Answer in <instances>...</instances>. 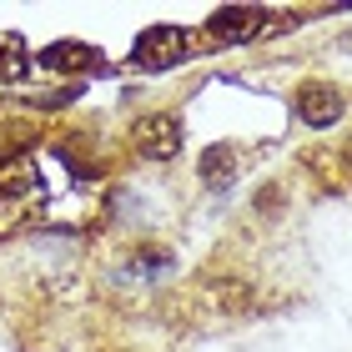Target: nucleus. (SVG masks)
Masks as SVG:
<instances>
[{
  "instance_id": "obj_1",
  "label": "nucleus",
  "mask_w": 352,
  "mask_h": 352,
  "mask_svg": "<svg viewBox=\"0 0 352 352\" xmlns=\"http://www.w3.org/2000/svg\"><path fill=\"white\" fill-rule=\"evenodd\" d=\"M182 56H186V30H176V25H151V30H141V36H136V51H131V60H136V66H146V71H166V66H176Z\"/></svg>"
},
{
  "instance_id": "obj_2",
  "label": "nucleus",
  "mask_w": 352,
  "mask_h": 352,
  "mask_svg": "<svg viewBox=\"0 0 352 352\" xmlns=\"http://www.w3.org/2000/svg\"><path fill=\"white\" fill-rule=\"evenodd\" d=\"M136 151L151 156V162H171V156L182 151V121L166 116V111L141 116V121H136Z\"/></svg>"
},
{
  "instance_id": "obj_3",
  "label": "nucleus",
  "mask_w": 352,
  "mask_h": 352,
  "mask_svg": "<svg viewBox=\"0 0 352 352\" xmlns=\"http://www.w3.org/2000/svg\"><path fill=\"white\" fill-rule=\"evenodd\" d=\"M292 106H297V116L307 121V126H332L342 116V91L338 86H327V81H307V86H297V96H292Z\"/></svg>"
},
{
  "instance_id": "obj_4",
  "label": "nucleus",
  "mask_w": 352,
  "mask_h": 352,
  "mask_svg": "<svg viewBox=\"0 0 352 352\" xmlns=\"http://www.w3.org/2000/svg\"><path fill=\"white\" fill-rule=\"evenodd\" d=\"M262 25H267V15L257 6H227V10H212V21H206V30L217 41H232V45L262 36Z\"/></svg>"
},
{
  "instance_id": "obj_5",
  "label": "nucleus",
  "mask_w": 352,
  "mask_h": 352,
  "mask_svg": "<svg viewBox=\"0 0 352 352\" xmlns=\"http://www.w3.org/2000/svg\"><path fill=\"white\" fill-rule=\"evenodd\" d=\"M41 60H45L51 71H66V76L106 66V56L96 51V45H86V41H56V45H45V51H41Z\"/></svg>"
},
{
  "instance_id": "obj_6",
  "label": "nucleus",
  "mask_w": 352,
  "mask_h": 352,
  "mask_svg": "<svg viewBox=\"0 0 352 352\" xmlns=\"http://www.w3.org/2000/svg\"><path fill=\"white\" fill-rule=\"evenodd\" d=\"M197 176H201L206 191H227L232 176H236V151L232 146H206L201 162H197Z\"/></svg>"
},
{
  "instance_id": "obj_7",
  "label": "nucleus",
  "mask_w": 352,
  "mask_h": 352,
  "mask_svg": "<svg viewBox=\"0 0 352 352\" xmlns=\"http://www.w3.org/2000/svg\"><path fill=\"white\" fill-rule=\"evenodd\" d=\"M25 71H30V51H25V41L21 36H0V81H25Z\"/></svg>"
},
{
  "instance_id": "obj_8",
  "label": "nucleus",
  "mask_w": 352,
  "mask_h": 352,
  "mask_svg": "<svg viewBox=\"0 0 352 352\" xmlns=\"http://www.w3.org/2000/svg\"><path fill=\"white\" fill-rule=\"evenodd\" d=\"M25 191H36V171H30L25 156H15V162L0 166V197H25Z\"/></svg>"
}]
</instances>
